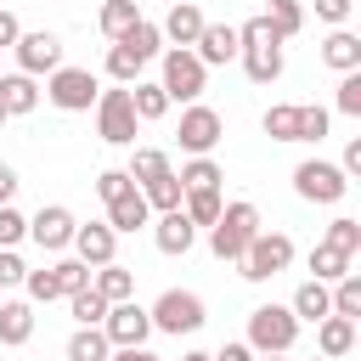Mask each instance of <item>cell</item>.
I'll use <instances>...</instances> for the list:
<instances>
[{
    "instance_id": "83f0119b",
    "label": "cell",
    "mask_w": 361,
    "mask_h": 361,
    "mask_svg": "<svg viewBox=\"0 0 361 361\" xmlns=\"http://www.w3.org/2000/svg\"><path fill=\"white\" fill-rule=\"evenodd\" d=\"M327 299H333V316H361V276L344 271L338 282H327Z\"/></svg>"
},
{
    "instance_id": "836d02e7",
    "label": "cell",
    "mask_w": 361,
    "mask_h": 361,
    "mask_svg": "<svg viewBox=\"0 0 361 361\" xmlns=\"http://www.w3.org/2000/svg\"><path fill=\"white\" fill-rule=\"evenodd\" d=\"M265 23H271L282 39H293V34L305 28V6H299V0H271V6H265Z\"/></svg>"
},
{
    "instance_id": "603a6c76",
    "label": "cell",
    "mask_w": 361,
    "mask_h": 361,
    "mask_svg": "<svg viewBox=\"0 0 361 361\" xmlns=\"http://www.w3.org/2000/svg\"><path fill=\"white\" fill-rule=\"evenodd\" d=\"M90 288H96L107 305H118V299H130V293H135V276H130L118 259H107V265H96V271H90Z\"/></svg>"
},
{
    "instance_id": "3957f363",
    "label": "cell",
    "mask_w": 361,
    "mask_h": 361,
    "mask_svg": "<svg viewBox=\"0 0 361 361\" xmlns=\"http://www.w3.org/2000/svg\"><path fill=\"white\" fill-rule=\"evenodd\" d=\"M254 231H259V209L248 197L243 203H220V220L209 226V248L220 259H243V248L254 243Z\"/></svg>"
},
{
    "instance_id": "8992f818",
    "label": "cell",
    "mask_w": 361,
    "mask_h": 361,
    "mask_svg": "<svg viewBox=\"0 0 361 361\" xmlns=\"http://www.w3.org/2000/svg\"><path fill=\"white\" fill-rule=\"evenodd\" d=\"M96 96H102V85H96L90 68H68V62H62L56 73H45V102L62 107V113H90Z\"/></svg>"
},
{
    "instance_id": "8fae6325",
    "label": "cell",
    "mask_w": 361,
    "mask_h": 361,
    "mask_svg": "<svg viewBox=\"0 0 361 361\" xmlns=\"http://www.w3.org/2000/svg\"><path fill=\"white\" fill-rule=\"evenodd\" d=\"M220 113L214 107H203V102H186V113H180V152H192V158H209L214 152V141H220Z\"/></svg>"
},
{
    "instance_id": "9f6ffc18",
    "label": "cell",
    "mask_w": 361,
    "mask_h": 361,
    "mask_svg": "<svg viewBox=\"0 0 361 361\" xmlns=\"http://www.w3.org/2000/svg\"><path fill=\"white\" fill-rule=\"evenodd\" d=\"M0 124H6V107H0Z\"/></svg>"
},
{
    "instance_id": "6da1fadb",
    "label": "cell",
    "mask_w": 361,
    "mask_h": 361,
    "mask_svg": "<svg viewBox=\"0 0 361 361\" xmlns=\"http://www.w3.org/2000/svg\"><path fill=\"white\" fill-rule=\"evenodd\" d=\"M237 56H243V68H248L254 85H276L282 79V34L265 17H248L237 28Z\"/></svg>"
},
{
    "instance_id": "484cf974",
    "label": "cell",
    "mask_w": 361,
    "mask_h": 361,
    "mask_svg": "<svg viewBox=\"0 0 361 361\" xmlns=\"http://www.w3.org/2000/svg\"><path fill=\"white\" fill-rule=\"evenodd\" d=\"M180 209L192 226H214L220 220V186H197V192H180Z\"/></svg>"
},
{
    "instance_id": "4316f807",
    "label": "cell",
    "mask_w": 361,
    "mask_h": 361,
    "mask_svg": "<svg viewBox=\"0 0 361 361\" xmlns=\"http://www.w3.org/2000/svg\"><path fill=\"white\" fill-rule=\"evenodd\" d=\"M107 333L102 327H73V338H68V361H107Z\"/></svg>"
},
{
    "instance_id": "ba28073f",
    "label": "cell",
    "mask_w": 361,
    "mask_h": 361,
    "mask_svg": "<svg viewBox=\"0 0 361 361\" xmlns=\"http://www.w3.org/2000/svg\"><path fill=\"white\" fill-rule=\"evenodd\" d=\"M135 107H130V90L118 85V90H102L96 96V135L107 141V147H135Z\"/></svg>"
},
{
    "instance_id": "5bb4252c",
    "label": "cell",
    "mask_w": 361,
    "mask_h": 361,
    "mask_svg": "<svg viewBox=\"0 0 361 361\" xmlns=\"http://www.w3.org/2000/svg\"><path fill=\"white\" fill-rule=\"evenodd\" d=\"M68 248H73V259H85V265L96 271V265H107V259L118 254V231H113L107 220H90V226H73V243H68Z\"/></svg>"
},
{
    "instance_id": "1f68e13d",
    "label": "cell",
    "mask_w": 361,
    "mask_h": 361,
    "mask_svg": "<svg viewBox=\"0 0 361 361\" xmlns=\"http://www.w3.org/2000/svg\"><path fill=\"white\" fill-rule=\"evenodd\" d=\"M68 310H73V322H79V327H102L107 299H102L96 288H79V293H68Z\"/></svg>"
},
{
    "instance_id": "52a82bcc",
    "label": "cell",
    "mask_w": 361,
    "mask_h": 361,
    "mask_svg": "<svg viewBox=\"0 0 361 361\" xmlns=\"http://www.w3.org/2000/svg\"><path fill=\"white\" fill-rule=\"evenodd\" d=\"M147 316H152L158 333H175V338H180V333H197V327L209 322V310H203V299H197L192 288H169V293H158V305H152Z\"/></svg>"
},
{
    "instance_id": "44dd1931",
    "label": "cell",
    "mask_w": 361,
    "mask_h": 361,
    "mask_svg": "<svg viewBox=\"0 0 361 361\" xmlns=\"http://www.w3.org/2000/svg\"><path fill=\"white\" fill-rule=\"evenodd\" d=\"M34 338V305L28 299H0V344H28Z\"/></svg>"
},
{
    "instance_id": "8d00e7d4",
    "label": "cell",
    "mask_w": 361,
    "mask_h": 361,
    "mask_svg": "<svg viewBox=\"0 0 361 361\" xmlns=\"http://www.w3.org/2000/svg\"><path fill=\"white\" fill-rule=\"evenodd\" d=\"M310 271H316V282H338V276L350 271V254H338V248L316 243V248H310Z\"/></svg>"
},
{
    "instance_id": "f35d334b",
    "label": "cell",
    "mask_w": 361,
    "mask_h": 361,
    "mask_svg": "<svg viewBox=\"0 0 361 361\" xmlns=\"http://www.w3.org/2000/svg\"><path fill=\"white\" fill-rule=\"evenodd\" d=\"M175 180H180V192H197V186H220L226 175H220V164H214V158H192Z\"/></svg>"
},
{
    "instance_id": "d6a6232c",
    "label": "cell",
    "mask_w": 361,
    "mask_h": 361,
    "mask_svg": "<svg viewBox=\"0 0 361 361\" xmlns=\"http://www.w3.org/2000/svg\"><path fill=\"white\" fill-rule=\"evenodd\" d=\"M135 17H141V6H135V0H102V17H96V23H102V34H107V39H118Z\"/></svg>"
},
{
    "instance_id": "7c38bea8",
    "label": "cell",
    "mask_w": 361,
    "mask_h": 361,
    "mask_svg": "<svg viewBox=\"0 0 361 361\" xmlns=\"http://www.w3.org/2000/svg\"><path fill=\"white\" fill-rule=\"evenodd\" d=\"M102 333H107V344H113V350H124V344H147V333H152V316H147V305H135V299H118V305H107V316H102Z\"/></svg>"
},
{
    "instance_id": "c3c4849f",
    "label": "cell",
    "mask_w": 361,
    "mask_h": 361,
    "mask_svg": "<svg viewBox=\"0 0 361 361\" xmlns=\"http://www.w3.org/2000/svg\"><path fill=\"white\" fill-rule=\"evenodd\" d=\"M17 34H23V23H17L11 11H0V51H11V45H17Z\"/></svg>"
},
{
    "instance_id": "e0dca14e",
    "label": "cell",
    "mask_w": 361,
    "mask_h": 361,
    "mask_svg": "<svg viewBox=\"0 0 361 361\" xmlns=\"http://www.w3.org/2000/svg\"><path fill=\"white\" fill-rule=\"evenodd\" d=\"M152 243H158V254H186L197 243V226L186 220V209H164L152 226Z\"/></svg>"
},
{
    "instance_id": "b9f144b4",
    "label": "cell",
    "mask_w": 361,
    "mask_h": 361,
    "mask_svg": "<svg viewBox=\"0 0 361 361\" xmlns=\"http://www.w3.org/2000/svg\"><path fill=\"white\" fill-rule=\"evenodd\" d=\"M23 237H28V220H23L11 203H0V248H17Z\"/></svg>"
},
{
    "instance_id": "7bdbcfd3",
    "label": "cell",
    "mask_w": 361,
    "mask_h": 361,
    "mask_svg": "<svg viewBox=\"0 0 361 361\" xmlns=\"http://www.w3.org/2000/svg\"><path fill=\"white\" fill-rule=\"evenodd\" d=\"M23 288H28V305H51V299H56V276H51V271H28Z\"/></svg>"
},
{
    "instance_id": "74e56055",
    "label": "cell",
    "mask_w": 361,
    "mask_h": 361,
    "mask_svg": "<svg viewBox=\"0 0 361 361\" xmlns=\"http://www.w3.org/2000/svg\"><path fill=\"white\" fill-rule=\"evenodd\" d=\"M51 276H56V299H68V293L90 288V265H85V259H56V265H51Z\"/></svg>"
},
{
    "instance_id": "f907efd6",
    "label": "cell",
    "mask_w": 361,
    "mask_h": 361,
    "mask_svg": "<svg viewBox=\"0 0 361 361\" xmlns=\"http://www.w3.org/2000/svg\"><path fill=\"white\" fill-rule=\"evenodd\" d=\"M209 361H254V350H248V344H220Z\"/></svg>"
},
{
    "instance_id": "60d3db41",
    "label": "cell",
    "mask_w": 361,
    "mask_h": 361,
    "mask_svg": "<svg viewBox=\"0 0 361 361\" xmlns=\"http://www.w3.org/2000/svg\"><path fill=\"white\" fill-rule=\"evenodd\" d=\"M338 113H344V118H361V68H350V73L338 79Z\"/></svg>"
},
{
    "instance_id": "cb8c5ba5",
    "label": "cell",
    "mask_w": 361,
    "mask_h": 361,
    "mask_svg": "<svg viewBox=\"0 0 361 361\" xmlns=\"http://www.w3.org/2000/svg\"><path fill=\"white\" fill-rule=\"evenodd\" d=\"M322 62H327V68H338V73H350V68H361V39H355L350 28H338V34H327V39H322Z\"/></svg>"
},
{
    "instance_id": "f546056e",
    "label": "cell",
    "mask_w": 361,
    "mask_h": 361,
    "mask_svg": "<svg viewBox=\"0 0 361 361\" xmlns=\"http://www.w3.org/2000/svg\"><path fill=\"white\" fill-rule=\"evenodd\" d=\"M130 107H135V118L147 124V118H164V113H169V96H164V85H141V79H135Z\"/></svg>"
},
{
    "instance_id": "6f0895ef",
    "label": "cell",
    "mask_w": 361,
    "mask_h": 361,
    "mask_svg": "<svg viewBox=\"0 0 361 361\" xmlns=\"http://www.w3.org/2000/svg\"><path fill=\"white\" fill-rule=\"evenodd\" d=\"M322 361H327V355H322Z\"/></svg>"
},
{
    "instance_id": "4dcf8cb0",
    "label": "cell",
    "mask_w": 361,
    "mask_h": 361,
    "mask_svg": "<svg viewBox=\"0 0 361 361\" xmlns=\"http://www.w3.org/2000/svg\"><path fill=\"white\" fill-rule=\"evenodd\" d=\"M265 135L271 141H299V102H276L265 113Z\"/></svg>"
},
{
    "instance_id": "816d5d0a",
    "label": "cell",
    "mask_w": 361,
    "mask_h": 361,
    "mask_svg": "<svg viewBox=\"0 0 361 361\" xmlns=\"http://www.w3.org/2000/svg\"><path fill=\"white\" fill-rule=\"evenodd\" d=\"M338 169H344V175H361V135L344 147V164H338Z\"/></svg>"
},
{
    "instance_id": "7402d4cb",
    "label": "cell",
    "mask_w": 361,
    "mask_h": 361,
    "mask_svg": "<svg viewBox=\"0 0 361 361\" xmlns=\"http://www.w3.org/2000/svg\"><path fill=\"white\" fill-rule=\"evenodd\" d=\"M288 310L299 316V322H322V316H333V299H327V282H299L293 288V299H288Z\"/></svg>"
},
{
    "instance_id": "5b68a950",
    "label": "cell",
    "mask_w": 361,
    "mask_h": 361,
    "mask_svg": "<svg viewBox=\"0 0 361 361\" xmlns=\"http://www.w3.org/2000/svg\"><path fill=\"white\" fill-rule=\"evenodd\" d=\"M158 85H164L169 102H197L203 85H209V68L197 62L192 45H169V51H164V79H158Z\"/></svg>"
},
{
    "instance_id": "d6986e66",
    "label": "cell",
    "mask_w": 361,
    "mask_h": 361,
    "mask_svg": "<svg viewBox=\"0 0 361 361\" xmlns=\"http://www.w3.org/2000/svg\"><path fill=\"white\" fill-rule=\"evenodd\" d=\"M316 350H322L327 361L350 355V350H355V316H322V322H316Z\"/></svg>"
},
{
    "instance_id": "ab89813d",
    "label": "cell",
    "mask_w": 361,
    "mask_h": 361,
    "mask_svg": "<svg viewBox=\"0 0 361 361\" xmlns=\"http://www.w3.org/2000/svg\"><path fill=\"white\" fill-rule=\"evenodd\" d=\"M327 248H338V254H350L355 259V248H361V220H350V214H338L333 226H327V237H322Z\"/></svg>"
},
{
    "instance_id": "db71d44e",
    "label": "cell",
    "mask_w": 361,
    "mask_h": 361,
    "mask_svg": "<svg viewBox=\"0 0 361 361\" xmlns=\"http://www.w3.org/2000/svg\"><path fill=\"white\" fill-rule=\"evenodd\" d=\"M180 361H209V355H203V350H186V355H180Z\"/></svg>"
},
{
    "instance_id": "681fc988",
    "label": "cell",
    "mask_w": 361,
    "mask_h": 361,
    "mask_svg": "<svg viewBox=\"0 0 361 361\" xmlns=\"http://www.w3.org/2000/svg\"><path fill=\"white\" fill-rule=\"evenodd\" d=\"M107 361H158L147 344H124V350H107Z\"/></svg>"
},
{
    "instance_id": "d590c367",
    "label": "cell",
    "mask_w": 361,
    "mask_h": 361,
    "mask_svg": "<svg viewBox=\"0 0 361 361\" xmlns=\"http://www.w3.org/2000/svg\"><path fill=\"white\" fill-rule=\"evenodd\" d=\"M141 197H147V209H158V214H164V209H180V180H175V169L158 175V180H147Z\"/></svg>"
},
{
    "instance_id": "e575fe53",
    "label": "cell",
    "mask_w": 361,
    "mask_h": 361,
    "mask_svg": "<svg viewBox=\"0 0 361 361\" xmlns=\"http://www.w3.org/2000/svg\"><path fill=\"white\" fill-rule=\"evenodd\" d=\"M124 175L147 186V180H158V175H169V158H164L158 147H135V158H130V169H124Z\"/></svg>"
},
{
    "instance_id": "ac0fdd59",
    "label": "cell",
    "mask_w": 361,
    "mask_h": 361,
    "mask_svg": "<svg viewBox=\"0 0 361 361\" xmlns=\"http://www.w3.org/2000/svg\"><path fill=\"white\" fill-rule=\"evenodd\" d=\"M158 34H164L169 45H197V34H203V11H197L192 0H175L169 17L158 23Z\"/></svg>"
},
{
    "instance_id": "ffe728a7",
    "label": "cell",
    "mask_w": 361,
    "mask_h": 361,
    "mask_svg": "<svg viewBox=\"0 0 361 361\" xmlns=\"http://www.w3.org/2000/svg\"><path fill=\"white\" fill-rule=\"evenodd\" d=\"M0 107H6V118L34 113V107H39V85H34L28 73H0Z\"/></svg>"
},
{
    "instance_id": "7dc6e473",
    "label": "cell",
    "mask_w": 361,
    "mask_h": 361,
    "mask_svg": "<svg viewBox=\"0 0 361 361\" xmlns=\"http://www.w3.org/2000/svg\"><path fill=\"white\" fill-rule=\"evenodd\" d=\"M350 6H355V0H316V17H322V23H344Z\"/></svg>"
},
{
    "instance_id": "2e32d148",
    "label": "cell",
    "mask_w": 361,
    "mask_h": 361,
    "mask_svg": "<svg viewBox=\"0 0 361 361\" xmlns=\"http://www.w3.org/2000/svg\"><path fill=\"white\" fill-rule=\"evenodd\" d=\"M197 62L203 68H220V62H231L237 56V23H203V34H197Z\"/></svg>"
},
{
    "instance_id": "30bf717a",
    "label": "cell",
    "mask_w": 361,
    "mask_h": 361,
    "mask_svg": "<svg viewBox=\"0 0 361 361\" xmlns=\"http://www.w3.org/2000/svg\"><path fill=\"white\" fill-rule=\"evenodd\" d=\"M11 51H17V73H28V79L62 68V39H56L51 28H28V34H17Z\"/></svg>"
},
{
    "instance_id": "f6af8a7d",
    "label": "cell",
    "mask_w": 361,
    "mask_h": 361,
    "mask_svg": "<svg viewBox=\"0 0 361 361\" xmlns=\"http://www.w3.org/2000/svg\"><path fill=\"white\" fill-rule=\"evenodd\" d=\"M28 276V265L17 259V248H0V288H17Z\"/></svg>"
},
{
    "instance_id": "9c48e42d",
    "label": "cell",
    "mask_w": 361,
    "mask_h": 361,
    "mask_svg": "<svg viewBox=\"0 0 361 361\" xmlns=\"http://www.w3.org/2000/svg\"><path fill=\"white\" fill-rule=\"evenodd\" d=\"M293 192H299L305 203H338V197L350 192V175H344L338 164H327V158H305V164L293 169Z\"/></svg>"
},
{
    "instance_id": "4fadbf2b",
    "label": "cell",
    "mask_w": 361,
    "mask_h": 361,
    "mask_svg": "<svg viewBox=\"0 0 361 361\" xmlns=\"http://www.w3.org/2000/svg\"><path fill=\"white\" fill-rule=\"evenodd\" d=\"M73 226H79V220H73V214H68L62 203H45V209H39L34 220H28V237H34V243H39L45 254H62V248L73 243Z\"/></svg>"
},
{
    "instance_id": "f1b7e54d",
    "label": "cell",
    "mask_w": 361,
    "mask_h": 361,
    "mask_svg": "<svg viewBox=\"0 0 361 361\" xmlns=\"http://www.w3.org/2000/svg\"><path fill=\"white\" fill-rule=\"evenodd\" d=\"M102 68H107V79H113V85H130V79H141V68H147V62H141L130 45H118V39H113V51H107V62H102Z\"/></svg>"
},
{
    "instance_id": "277c9868",
    "label": "cell",
    "mask_w": 361,
    "mask_h": 361,
    "mask_svg": "<svg viewBox=\"0 0 361 361\" xmlns=\"http://www.w3.org/2000/svg\"><path fill=\"white\" fill-rule=\"evenodd\" d=\"M237 265H243L248 282H271V276H282L293 265V237L288 231H254V243L243 248Z\"/></svg>"
},
{
    "instance_id": "11a10c76",
    "label": "cell",
    "mask_w": 361,
    "mask_h": 361,
    "mask_svg": "<svg viewBox=\"0 0 361 361\" xmlns=\"http://www.w3.org/2000/svg\"><path fill=\"white\" fill-rule=\"evenodd\" d=\"M265 361H282V355H265Z\"/></svg>"
},
{
    "instance_id": "d4e9b609",
    "label": "cell",
    "mask_w": 361,
    "mask_h": 361,
    "mask_svg": "<svg viewBox=\"0 0 361 361\" xmlns=\"http://www.w3.org/2000/svg\"><path fill=\"white\" fill-rule=\"evenodd\" d=\"M118 45H130V51H135L141 62H152V56L164 51V34H158V23H147V17H135V23H130V28L118 34Z\"/></svg>"
},
{
    "instance_id": "ee69618b",
    "label": "cell",
    "mask_w": 361,
    "mask_h": 361,
    "mask_svg": "<svg viewBox=\"0 0 361 361\" xmlns=\"http://www.w3.org/2000/svg\"><path fill=\"white\" fill-rule=\"evenodd\" d=\"M327 135V107H299V141H322Z\"/></svg>"
},
{
    "instance_id": "7a4b0ae2",
    "label": "cell",
    "mask_w": 361,
    "mask_h": 361,
    "mask_svg": "<svg viewBox=\"0 0 361 361\" xmlns=\"http://www.w3.org/2000/svg\"><path fill=\"white\" fill-rule=\"evenodd\" d=\"M293 338H299V316L288 310V305H259V310H248V350L254 355H288L293 350Z\"/></svg>"
},
{
    "instance_id": "f5cc1de1",
    "label": "cell",
    "mask_w": 361,
    "mask_h": 361,
    "mask_svg": "<svg viewBox=\"0 0 361 361\" xmlns=\"http://www.w3.org/2000/svg\"><path fill=\"white\" fill-rule=\"evenodd\" d=\"M11 197H17V169L0 164V203H11Z\"/></svg>"
},
{
    "instance_id": "9a60e30c",
    "label": "cell",
    "mask_w": 361,
    "mask_h": 361,
    "mask_svg": "<svg viewBox=\"0 0 361 361\" xmlns=\"http://www.w3.org/2000/svg\"><path fill=\"white\" fill-rule=\"evenodd\" d=\"M107 226L124 237V231H141V226H152V209H147V197H141V186H124L118 197H107Z\"/></svg>"
},
{
    "instance_id": "bcb514c9",
    "label": "cell",
    "mask_w": 361,
    "mask_h": 361,
    "mask_svg": "<svg viewBox=\"0 0 361 361\" xmlns=\"http://www.w3.org/2000/svg\"><path fill=\"white\" fill-rule=\"evenodd\" d=\"M124 186H135L124 169H102V175H96V192H102V203H107V197H118Z\"/></svg>"
}]
</instances>
